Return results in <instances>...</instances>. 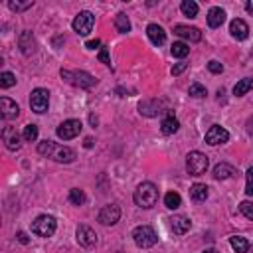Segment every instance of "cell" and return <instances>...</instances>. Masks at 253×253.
I'll list each match as a JSON object with an SVG mask.
<instances>
[{"label":"cell","instance_id":"obj_1","mask_svg":"<svg viewBox=\"0 0 253 253\" xmlns=\"http://www.w3.org/2000/svg\"><path fill=\"white\" fill-rule=\"evenodd\" d=\"M133 200H135V204H137L139 208L148 210V208H152V206L156 204V200H158V190H156V186H154L152 182H143V184H139V188L135 190Z\"/></svg>","mask_w":253,"mask_h":253},{"label":"cell","instance_id":"obj_2","mask_svg":"<svg viewBox=\"0 0 253 253\" xmlns=\"http://www.w3.org/2000/svg\"><path fill=\"white\" fill-rule=\"evenodd\" d=\"M208 166H210V158L200 150H194V152H190L186 156V170H188L190 176L204 174L208 170Z\"/></svg>","mask_w":253,"mask_h":253},{"label":"cell","instance_id":"obj_3","mask_svg":"<svg viewBox=\"0 0 253 253\" xmlns=\"http://www.w3.org/2000/svg\"><path fill=\"white\" fill-rule=\"evenodd\" d=\"M59 75H61V79H66L70 85H75V87H81V89H91L93 85H97V79H95L91 73H87V72L61 70Z\"/></svg>","mask_w":253,"mask_h":253},{"label":"cell","instance_id":"obj_4","mask_svg":"<svg viewBox=\"0 0 253 253\" xmlns=\"http://www.w3.org/2000/svg\"><path fill=\"white\" fill-rule=\"evenodd\" d=\"M55 217L52 216H38L34 221H32V232L40 237H52L55 234Z\"/></svg>","mask_w":253,"mask_h":253},{"label":"cell","instance_id":"obj_5","mask_svg":"<svg viewBox=\"0 0 253 253\" xmlns=\"http://www.w3.org/2000/svg\"><path fill=\"white\" fill-rule=\"evenodd\" d=\"M133 239H135V243H137L139 247L148 249V247L156 245L158 235H156V232H154L150 226H139V228H135V232H133Z\"/></svg>","mask_w":253,"mask_h":253},{"label":"cell","instance_id":"obj_6","mask_svg":"<svg viewBox=\"0 0 253 253\" xmlns=\"http://www.w3.org/2000/svg\"><path fill=\"white\" fill-rule=\"evenodd\" d=\"M48 105H50V93H48V89L38 87V89L32 91V95H30V107H32V111L42 115V113L48 111Z\"/></svg>","mask_w":253,"mask_h":253},{"label":"cell","instance_id":"obj_7","mask_svg":"<svg viewBox=\"0 0 253 253\" xmlns=\"http://www.w3.org/2000/svg\"><path fill=\"white\" fill-rule=\"evenodd\" d=\"M81 129H83V125H81V121L79 119H68V121H63L59 126H57V137L59 139H63V141H72V139H75L79 133H81Z\"/></svg>","mask_w":253,"mask_h":253},{"label":"cell","instance_id":"obj_8","mask_svg":"<svg viewBox=\"0 0 253 253\" xmlns=\"http://www.w3.org/2000/svg\"><path fill=\"white\" fill-rule=\"evenodd\" d=\"M73 30L77 32L79 36H87L89 32L93 30V26H95V16L89 12V10H83V12H79L75 18H73Z\"/></svg>","mask_w":253,"mask_h":253},{"label":"cell","instance_id":"obj_9","mask_svg":"<svg viewBox=\"0 0 253 253\" xmlns=\"http://www.w3.org/2000/svg\"><path fill=\"white\" fill-rule=\"evenodd\" d=\"M119 219H121V208L117 204H107L99 212V221L103 226H115Z\"/></svg>","mask_w":253,"mask_h":253},{"label":"cell","instance_id":"obj_10","mask_svg":"<svg viewBox=\"0 0 253 253\" xmlns=\"http://www.w3.org/2000/svg\"><path fill=\"white\" fill-rule=\"evenodd\" d=\"M75 235H77V243L85 249H91V247L97 245V234H95L89 226H79Z\"/></svg>","mask_w":253,"mask_h":253},{"label":"cell","instance_id":"obj_11","mask_svg":"<svg viewBox=\"0 0 253 253\" xmlns=\"http://www.w3.org/2000/svg\"><path fill=\"white\" fill-rule=\"evenodd\" d=\"M230 141V133L224 129V126H219V125H214L210 126V131L206 133V143L216 146V145H224Z\"/></svg>","mask_w":253,"mask_h":253},{"label":"cell","instance_id":"obj_12","mask_svg":"<svg viewBox=\"0 0 253 253\" xmlns=\"http://www.w3.org/2000/svg\"><path fill=\"white\" fill-rule=\"evenodd\" d=\"M168 226H170V230H172L176 235H184L190 228H192V221H190V217L178 214V216L168 217Z\"/></svg>","mask_w":253,"mask_h":253},{"label":"cell","instance_id":"obj_13","mask_svg":"<svg viewBox=\"0 0 253 253\" xmlns=\"http://www.w3.org/2000/svg\"><path fill=\"white\" fill-rule=\"evenodd\" d=\"M174 34L180 36V38H184V40H188V42H200L202 40V32L198 28H194V26H182V24H178V26H174Z\"/></svg>","mask_w":253,"mask_h":253},{"label":"cell","instance_id":"obj_14","mask_svg":"<svg viewBox=\"0 0 253 253\" xmlns=\"http://www.w3.org/2000/svg\"><path fill=\"white\" fill-rule=\"evenodd\" d=\"M2 143L6 145L8 150H18V148L22 146L20 135L16 133L14 126H4V129H2Z\"/></svg>","mask_w":253,"mask_h":253},{"label":"cell","instance_id":"obj_15","mask_svg":"<svg viewBox=\"0 0 253 253\" xmlns=\"http://www.w3.org/2000/svg\"><path fill=\"white\" fill-rule=\"evenodd\" d=\"M0 115H2V119H6V121L16 119L20 115V107L16 105V101H12L8 97H2L0 99Z\"/></svg>","mask_w":253,"mask_h":253},{"label":"cell","instance_id":"obj_16","mask_svg":"<svg viewBox=\"0 0 253 253\" xmlns=\"http://www.w3.org/2000/svg\"><path fill=\"white\" fill-rule=\"evenodd\" d=\"M146 36L154 46H163L166 42V32H164L163 26H158V24H148L146 26Z\"/></svg>","mask_w":253,"mask_h":253},{"label":"cell","instance_id":"obj_17","mask_svg":"<svg viewBox=\"0 0 253 253\" xmlns=\"http://www.w3.org/2000/svg\"><path fill=\"white\" fill-rule=\"evenodd\" d=\"M18 46L22 50L24 55H32V54H36V40L34 36H32V32H22L20 38H18Z\"/></svg>","mask_w":253,"mask_h":253},{"label":"cell","instance_id":"obj_18","mask_svg":"<svg viewBox=\"0 0 253 253\" xmlns=\"http://www.w3.org/2000/svg\"><path fill=\"white\" fill-rule=\"evenodd\" d=\"M52 158L55 163H61V164H70L75 161V150L70 148V146H57L52 154Z\"/></svg>","mask_w":253,"mask_h":253},{"label":"cell","instance_id":"obj_19","mask_svg":"<svg viewBox=\"0 0 253 253\" xmlns=\"http://www.w3.org/2000/svg\"><path fill=\"white\" fill-rule=\"evenodd\" d=\"M161 107H163V101H158V99H146V101H143V103L139 105V111H141V115H145V117H156V115L163 113Z\"/></svg>","mask_w":253,"mask_h":253},{"label":"cell","instance_id":"obj_20","mask_svg":"<svg viewBox=\"0 0 253 253\" xmlns=\"http://www.w3.org/2000/svg\"><path fill=\"white\" fill-rule=\"evenodd\" d=\"M230 34H232L235 40H245V38L249 36V26L245 24V20L235 18V20H232V24H230Z\"/></svg>","mask_w":253,"mask_h":253},{"label":"cell","instance_id":"obj_21","mask_svg":"<svg viewBox=\"0 0 253 253\" xmlns=\"http://www.w3.org/2000/svg\"><path fill=\"white\" fill-rule=\"evenodd\" d=\"M237 172H235V168L232 166V164H228V163H219L216 168H214V178L216 180H228V178H232V176H235Z\"/></svg>","mask_w":253,"mask_h":253},{"label":"cell","instance_id":"obj_22","mask_svg":"<svg viewBox=\"0 0 253 253\" xmlns=\"http://www.w3.org/2000/svg\"><path fill=\"white\" fill-rule=\"evenodd\" d=\"M224 22H226V12L221 10V8L214 6V8L208 12V26H210V28H219Z\"/></svg>","mask_w":253,"mask_h":253},{"label":"cell","instance_id":"obj_23","mask_svg":"<svg viewBox=\"0 0 253 253\" xmlns=\"http://www.w3.org/2000/svg\"><path fill=\"white\" fill-rule=\"evenodd\" d=\"M180 129V123H178V119L168 111V115H166V119L163 121V125H161V131L164 133V135H174L176 131Z\"/></svg>","mask_w":253,"mask_h":253},{"label":"cell","instance_id":"obj_24","mask_svg":"<svg viewBox=\"0 0 253 253\" xmlns=\"http://www.w3.org/2000/svg\"><path fill=\"white\" fill-rule=\"evenodd\" d=\"M190 198L194 202H204L208 198V186L206 184H194L190 188Z\"/></svg>","mask_w":253,"mask_h":253},{"label":"cell","instance_id":"obj_25","mask_svg":"<svg viewBox=\"0 0 253 253\" xmlns=\"http://www.w3.org/2000/svg\"><path fill=\"white\" fill-rule=\"evenodd\" d=\"M251 89H253V79H251V77H245V79H241V81L235 83L234 95H237V97H243V95L249 93Z\"/></svg>","mask_w":253,"mask_h":253},{"label":"cell","instance_id":"obj_26","mask_svg":"<svg viewBox=\"0 0 253 253\" xmlns=\"http://www.w3.org/2000/svg\"><path fill=\"white\" fill-rule=\"evenodd\" d=\"M230 243H232V247H234L235 253H247V251H249V243H247V239L241 237V235H232V237H230Z\"/></svg>","mask_w":253,"mask_h":253},{"label":"cell","instance_id":"obj_27","mask_svg":"<svg viewBox=\"0 0 253 253\" xmlns=\"http://www.w3.org/2000/svg\"><path fill=\"white\" fill-rule=\"evenodd\" d=\"M115 28H117V32H121V34L131 32V22H129V18H126V14L119 12V14L115 16Z\"/></svg>","mask_w":253,"mask_h":253},{"label":"cell","instance_id":"obj_28","mask_svg":"<svg viewBox=\"0 0 253 253\" xmlns=\"http://www.w3.org/2000/svg\"><path fill=\"white\" fill-rule=\"evenodd\" d=\"M180 10L188 18H196L198 16V4L194 2V0H184V2L180 4Z\"/></svg>","mask_w":253,"mask_h":253},{"label":"cell","instance_id":"obj_29","mask_svg":"<svg viewBox=\"0 0 253 253\" xmlns=\"http://www.w3.org/2000/svg\"><path fill=\"white\" fill-rule=\"evenodd\" d=\"M164 206H166L168 210H178V208L182 206L180 194H178V192H168V194L164 196Z\"/></svg>","mask_w":253,"mask_h":253},{"label":"cell","instance_id":"obj_30","mask_svg":"<svg viewBox=\"0 0 253 253\" xmlns=\"http://www.w3.org/2000/svg\"><path fill=\"white\" fill-rule=\"evenodd\" d=\"M85 192L83 190H79V188H72L70 190V202L73 204V206H83L85 204Z\"/></svg>","mask_w":253,"mask_h":253},{"label":"cell","instance_id":"obj_31","mask_svg":"<svg viewBox=\"0 0 253 253\" xmlns=\"http://www.w3.org/2000/svg\"><path fill=\"white\" fill-rule=\"evenodd\" d=\"M170 54H172L174 57H186V55L190 54V48H188V44H184V42H174L172 48H170Z\"/></svg>","mask_w":253,"mask_h":253},{"label":"cell","instance_id":"obj_32","mask_svg":"<svg viewBox=\"0 0 253 253\" xmlns=\"http://www.w3.org/2000/svg\"><path fill=\"white\" fill-rule=\"evenodd\" d=\"M22 137H24L26 143H34L38 139V125H26Z\"/></svg>","mask_w":253,"mask_h":253},{"label":"cell","instance_id":"obj_33","mask_svg":"<svg viewBox=\"0 0 253 253\" xmlns=\"http://www.w3.org/2000/svg\"><path fill=\"white\" fill-rule=\"evenodd\" d=\"M55 148H57V145L52 143V141H44V143L38 145V152H40L42 156H50V158H52V154H54Z\"/></svg>","mask_w":253,"mask_h":253},{"label":"cell","instance_id":"obj_34","mask_svg":"<svg viewBox=\"0 0 253 253\" xmlns=\"http://www.w3.org/2000/svg\"><path fill=\"white\" fill-rule=\"evenodd\" d=\"M32 6H34V2H32V0H28V2H18V0H10V2H8V8H10L12 12H24V10L32 8Z\"/></svg>","mask_w":253,"mask_h":253},{"label":"cell","instance_id":"obj_35","mask_svg":"<svg viewBox=\"0 0 253 253\" xmlns=\"http://www.w3.org/2000/svg\"><path fill=\"white\" fill-rule=\"evenodd\" d=\"M12 85H16L14 73H10V72H2V73H0V87L8 89V87H12Z\"/></svg>","mask_w":253,"mask_h":253},{"label":"cell","instance_id":"obj_36","mask_svg":"<svg viewBox=\"0 0 253 253\" xmlns=\"http://www.w3.org/2000/svg\"><path fill=\"white\" fill-rule=\"evenodd\" d=\"M188 93L192 95V97H196V99H202V97H206V95H208L206 87L200 85V83H192V85H190V89H188Z\"/></svg>","mask_w":253,"mask_h":253},{"label":"cell","instance_id":"obj_37","mask_svg":"<svg viewBox=\"0 0 253 253\" xmlns=\"http://www.w3.org/2000/svg\"><path fill=\"white\" fill-rule=\"evenodd\" d=\"M239 212H241L247 219H251V221H253V202H247V200H245V202H241V204H239Z\"/></svg>","mask_w":253,"mask_h":253},{"label":"cell","instance_id":"obj_38","mask_svg":"<svg viewBox=\"0 0 253 253\" xmlns=\"http://www.w3.org/2000/svg\"><path fill=\"white\" fill-rule=\"evenodd\" d=\"M245 194L253 196V166L247 168V174H245Z\"/></svg>","mask_w":253,"mask_h":253},{"label":"cell","instance_id":"obj_39","mask_svg":"<svg viewBox=\"0 0 253 253\" xmlns=\"http://www.w3.org/2000/svg\"><path fill=\"white\" fill-rule=\"evenodd\" d=\"M208 70L212 72V73H221L224 72V66H221L219 61H216V59H212L210 63H208Z\"/></svg>","mask_w":253,"mask_h":253},{"label":"cell","instance_id":"obj_40","mask_svg":"<svg viewBox=\"0 0 253 253\" xmlns=\"http://www.w3.org/2000/svg\"><path fill=\"white\" fill-rule=\"evenodd\" d=\"M99 59L105 63V66H111V59H109V52H107V48H101V50H99Z\"/></svg>","mask_w":253,"mask_h":253},{"label":"cell","instance_id":"obj_41","mask_svg":"<svg viewBox=\"0 0 253 253\" xmlns=\"http://www.w3.org/2000/svg\"><path fill=\"white\" fill-rule=\"evenodd\" d=\"M184 70H186V63H184V61H180V63H176V66L172 68V75H180Z\"/></svg>","mask_w":253,"mask_h":253},{"label":"cell","instance_id":"obj_42","mask_svg":"<svg viewBox=\"0 0 253 253\" xmlns=\"http://www.w3.org/2000/svg\"><path fill=\"white\" fill-rule=\"evenodd\" d=\"M16 237H18V241H20L22 245H28V243H30V237H28L24 232H18V235H16Z\"/></svg>","mask_w":253,"mask_h":253},{"label":"cell","instance_id":"obj_43","mask_svg":"<svg viewBox=\"0 0 253 253\" xmlns=\"http://www.w3.org/2000/svg\"><path fill=\"white\" fill-rule=\"evenodd\" d=\"M99 46H101L99 40H91V42H87V48H89V50H97Z\"/></svg>","mask_w":253,"mask_h":253},{"label":"cell","instance_id":"obj_44","mask_svg":"<svg viewBox=\"0 0 253 253\" xmlns=\"http://www.w3.org/2000/svg\"><path fill=\"white\" fill-rule=\"evenodd\" d=\"M245 10H247V12H249L251 16H253V0H249V2L245 4Z\"/></svg>","mask_w":253,"mask_h":253},{"label":"cell","instance_id":"obj_45","mask_svg":"<svg viewBox=\"0 0 253 253\" xmlns=\"http://www.w3.org/2000/svg\"><path fill=\"white\" fill-rule=\"evenodd\" d=\"M247 133H249V135H253V119H249V121H247Z\"/></svg>","mask_w":253,"mask_h":253},{"label":"cell","instance_id":"obj_46","mask_svg":"<svg viewBox=\"0 0 253 253\" xmlns=\"http://www.w3.org/2000/svg\"><path fill=\"white\" fill-rule=\"evenodd\" d=\"M83 146H85V148H91V146H93V139H85Z\"/></svg>","mask_w":253,"mask_h":253},{"label":"cell","instance_id":"obj_47","mask_svg":"<svg viewBox=\"0 0 253 253\" xmlns=\"http://www.w3.org/2000/svg\"><path fill=\"white\" fill-rule=\"evenodd\" d=\"M204 253H219V251H217V249H206Z\"/></svg>","mask_w":253,"mask_h":253},{"label":"cell","instance_id":"obj_48","mask_svg":"<svg viewBox=\"0 0 253 253\" xmlns=\"http://www.w3.org/2000/svg\"><path fill=\"white\" fill-rule=\"evenodd\" d=\"M249 249H251V253H253V245H251V247H249Z\"/></svg>","mask_w":253,"mask_h":253},{"label":"cell","instance_id":"obj_49","mask_svg":"<svg viewBox=\"0 0 253 253\" xmlns=\"http://www.w3.org/2000/svg\"><path fill=\"white\" fill-rule=\"evenodd\" d=\"M119 253H123V251H119Z\"/></svg>","mask_w":253,"mask_h":253}]
</instances>
